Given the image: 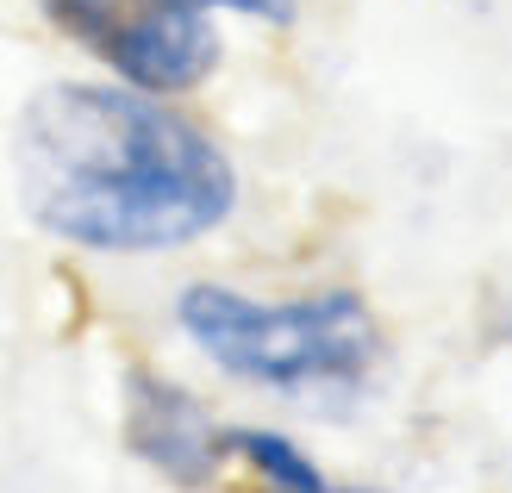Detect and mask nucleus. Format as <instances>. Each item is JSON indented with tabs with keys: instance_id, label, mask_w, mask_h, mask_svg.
Returning a JSON list of instances; mask_svg holds the SVG:
<instances>
[{
	"instance_id": "obj_1",
	"label": "nucleus",
	"mask_w": 512,
	"mask_h": 493,
	"mask_svg": "<svg viewBox=\"0 0 512 493\" xmlns=\"http://www.w3.org/2000/svg\"><path fill=\"white\" fill-rule=\"evenodd\" d=\"M19 200L44 238L94 256H169L238 213V163L175 100L125 82H50L13 125Z\"/></svg>"
},
{
	"instance_id": "obj_2",
	"label": "nucleus",
	"mask_w": 512,
	"mask_h": 493,
	"mask_svg": "<svg viewBox=\"0 0 512 493\" xmlns=\"http://www.w3.org/2000/svg\"><path fill=\"white\" fill-rule=\"evenodd\" d=\"M175 331L219 375L300 406L356 400L388 356L375 306L350 288L256 300L232 281H188L175 294Z\"/></svg>"
},
{
	"instance_id": "obj_3",
	"label": "nucleus",
	"mask_w": 512,
	"mask_h": 493,
	"mask_svg": "<svg viewBox=\"0 0 512 493\" xmlns=\"http://www.w3.org/2000/svg\"><path fill=\"white\" fill-rule=\"evenodd\" d=\"M44 19L69 32L113 82L182 100L219 69V19L200 0H38Z\"/></svg>"
},
{
	"instance_id": "obj_4",
	"label": "nucleus",
	"mask_w": 512,
	"mask_h": 493,
	"mask_svg": "<svg viewBox=\"0 0 512 493\" xmlns=\"http://www.w3.org/2000/svg\"><path fill=\"white\" fill-rule=\"evenodd\" d=\"M125 450L144 469H157L169 487H213L225 475V425L213 419V406L182 387L163 369H125Z\"/></svg>"
},
{
	"instance_id": "obj_5",
	"label": "nucleus",
	"mask_w": 512,
	"mask_h": 493,
	"mask_svg": "<svg viewBox=\"0 0 512 493\" xmlns=\"http://www.w3.org/2000/svg\"><path fill=\"white\" fill-rule=\"evenodd\" d=\"M225 456L263 493H331V475L275 425H225Z\"/></svg>"
},
{
	"instance_id": "obj_6",
	"label": "nucleus",
	"mask_w": 512,
	"mask_h": 493,
	"mask_svg": "<svg viewBox=\"0 0 512 493\" xmlns=\"http://www.w3.org/2000/svg\"><path fill=\"white\" fill-rule=\"evenodd\" d=\"M207 13H244V19H288L294 0H200Z\"/></svg>"
},
{
	"instance_id": "obj_7",
	"label": "nucleus",
	"mask_w": 512,
	"mask_h": 493,
	"mask_svg": "<svg viewBox=\"0 0 512 493\" xmlns=\"http://www.w3.org/2000/svg\"><path fill=\"white\" fill-rule=\"evenodd\" d=\"M331 493H381V487H356V481H331Z\"/></svg>"
}]
</instances>
